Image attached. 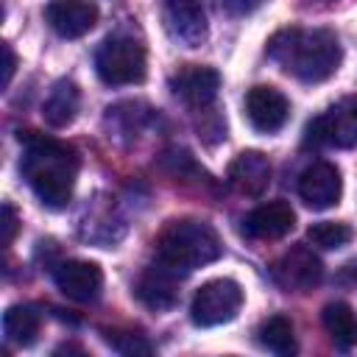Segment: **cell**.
I'll return each instance as SVG.
<instances>
[{"mask_svg": "<svg viewBox=\"0 0 357 357\" xmlns=\"http://www.w3.org/2000/svg\"><path fill=\"white\" fill-rule=\"evenodd\" d=\"M109 343H112L117 351H123V354H151V351H153V346H151L142 335H131V332L117 335V337H109Z\"/></svg>", "mask_w": 357, "mask_h": 357, "instance_id": "cell-22", "label": "cell"}, {"mask_svg": "<svg viewBox=\"0 0 357 357\" xmlns=\"http://www.w3.org/2000/svg\"><path fill=\"white\" fill-rule=\"evenodd\" d=\"M271 184V162L259 151H243L229 165V187L237 195L259 198Z\"/></svg>", "mask_w": 357, "mask_h": 357, "instance_id": "cell-14", "label": "cell"}, {"mask_svg": "<svg viewBox=\"0 0 357 357\" xmlns=\"http://www.w3.org/2000/svg\"><path fill=\"white\" fill-rule=\"evenodd\" d=\"M296 226V212L287 201H268L251 209L243 220V231L251 240H279Z\"/></svg>", "mask_w": 357, "mask_h": 357, "instance_id": "cell-15", "label": "cell"}, {"mask_svg": "<svg viewBox=\"0 0 357 357\" xmlns=\"http://www.w3.org/2000/svg\"><path fill=\"white\" fill-rule=\"evenodd\" d=\"M176 282H178V273H173V271H167L165 265L156 262V265H151L139 276V282H137V298L145 307L156 310V312L170 310L178 301V284Z\"/></svg>", "mask_w": 357, "mask_h": 357, "instance_id": "cell-16", "label": "cell"}, {"mask_svg": "<svg viewBox=\"0 0 357 357\" xmlns=\"http://www.w3.org/2000/svg\"><path fill=\"white\" fill-rule=\"evenodd\" d=\"M0 50H3V81H0V86L8 89V84H11V78H14V70H17V56H14L11 45H6V42H3Z\"/></svg>", "mask_w": 357, "mask_h": 357, "instance_id": "cell-25", "label": "cell"}, {"mask_svg": "<svg viewBox=\"0 0 357 357\" xmlns=\"http://www.w3.org/2000/svg\"><path fill=\"white\" fill-rule=\"evenodd\" d=\"M78 103H81V95H78V86L67 78L56 81L53 89L47 92L45 103H42V117L50 128H64L75 120L78 114Z\"/></svg>", "mask_w": 357, "mask_h": 357, "instance_id": "cell-17", "label": "cell"}, {"mask_svg": "<svg viewBox=\"0 0 357 357\" xmlns=\"http://www.w3.org/2000/svg\"><path fill=\"white\" fill-rule=\"evenodd\" d=\"M145 47L134 42L131 36L114 33L106 36L103 45L95 53V70L98 78L109 86H128L145 81Z\"/></svg>", "mask_w": 357, "mask_h": 357, "instance_id": "cell-4", "label": "cell"}, {"mask_svg": "<svg viewBox=\"0 0 357 357\" xmlns=\"http://www.w3.org/2000/svg\"><path fill=\"white\" fill-rule=\"evenodd\" d=\"M223 254L218 231L204 220H173L156 240V262L187 276Z\"/></svg>", "mask_w": 357, "mask_h": 357, "instance_id": "cell-3", "label": "cell"}, {"mask_svg": "<svg viewBox=\"0 0 357 357\" xmlns=\"http://www.w3.org/2000/svg\"><path fill=\"white\" fill-rule=\"evenodd\" d=\"M321 318H324V326H326V332H329V337L335 340L337 349L357 346V315L351 312V307L346 301L326 304Z\"/></svg>", "mask_w": 357, "mask_h": 357, "instance_id": "cell-18", "label": "cell"}, {"mask_svg": "<svg viewBox=\"0 0 357 357\" xmlns=\"http://www.w3.org/2000/svg\"><path fill=\"white\" fill-rule=\"evenodd\" d=\"M271 273H273V282L284 293H310L312 287L321 284L324 265L307 245H296L273 262Z\"/></svg>", "mask_w": 357, "mask_h": 357, "instance_id": "cell-7", "label": "cell"}, {"mask_svg": "<svg viewBox=\"0 0 357 357\" xmlns=\"http://www.w3.org/2000/svg\"><path fill=\"white\" fill-rule=\"evenodd\" d=\"M3 332H6V340L14 343V346H31L39 335V315L31 310V307H22V304H14L3 312Z\"/></svg>", "mask_w": 357, "mask_h": 357, "instance_id": "cell-19", "label": "cell"}, {"mask_svg": "<svg viewBox=\"0 0 357 357\" xmlns=\"http://www.w3.org/2000/svg\"><path fill=\"white\" fill-rule=\"evenodd\" d=\"M298 195L307 206L312 209H329L340 201L343 195V178H340V170L326 162V159H318L312 165H307L298 176Z\"/></svg>", "mask_w": 357, "mask_h": 357, "instance_id": "cell-8", "label": "cell"}, {"mask_svg": "<svg viewBox=\"0 0 357 357\" xmlns=\"http://www.w3.org/2000/svg\"><path fill=\"white\" fill-rule=\"evenodd\" d=\"M45 20L59 36L78 39L95 28L98 6L89 0H50L45 8Z\"/></svg>", "mask_w": 357, "mask_h": 357, "instance_id": "cell-13", "label": "cell"}, {"mask_svg": "<svg viewBox=\"0 0 357 357\" xmlns=\"http://www.w3.org/2000/svg\"><path fill=\"white\" fill-rule=\"evenodd\" d=\"M259 343L273 351V354H293L296 351V335H293V324L284 315H273L268 321L259 324L257 329Z\"/></svg>", "mask_w": 357, "mask_h": 357, "instance_id": "cell-20", "label": "cell"}, {"mask_svg": "<svg viewBox=\"0 0 357 357\" xmlns=\"http://www.w3.org/2000/svg\"><path fill=\"white\" fill-rule=\"evenodd\" d=\"M22 142V176L36 192V198L50 209H64L73 198L78 156L61 139H53L39 131H20Z\"/></svg>", "mask_w": 357, "mask_h": 357, "instance_id": "cell-1", "label": "cell"}, {"mask_svg": "<svg viewBox=\"0 0 357 357\" xmlns=\"http://www.w3.org/2000/svg\"><path fill=\"white\" fill-rule=\"evenodd\" d=\"M223 11L231 14V17H245L251 11H257L262 6V0H220Z\"/></svg>", "mask_w": 357, "mask_h": 357, "instance_id": "cell-23", "label": "cell"}, {"mask_svg": "<svg viewBox=\"0 0 357 357\" xmlns=\"http://www.w3.org/2000/svg\"><path fill=\"white\" fill-rule=\"evenodd\" d=\"M0 226H3V245L8 248L14 234H17V212H14L11 204H3V223Z\"/></svg>", "mask_w": 357, "mask_h": 357, "instance_id": "cell-24", "label": "cell"}, {"mask_svg": "<svg viewBox=\"0 0 357 357\" xmlns=\"http://www.w3.org/2000/svg\"><path fill=\"white\" fill-rule=\"evenodd\" d=\"M307 240L318 248H326V251H335V248H343L349 245L351 240V229L346 223H335V220H321V223H312L307 229Z\"/></svg>", "mask_w": 357, "mask_h": 357, "instance_id": "cell-21", "label": "cell"}, {"mask_svg": "<svg viewBox=\"0 0 357 357\" xmlns=\"http://www.w3.org/2000/svg\"><path fill=\"white\" fill-rule=\"evenodd\" d=\"M243 307V287L234 279L204 282L190 304V318L195 326H220L229 324Z\"/></svg>", "mask_w": 357, "mask_h": 357, "instance_id": "cell-6", "label": "cell"}, {"mask_svg": "<svg viewBox=\"0 0 357 357\" xmlns=\"http://www.w3.org/2000/svg\"><path fill=\"white\" fill-rule=\"evenodd\" d=\"M165 25L178 45L201 47L209 31L204 0H165Z\"/></svg>", "mask_w": 357, "mask_h": 357, "instance_id": "cell-9", "label": "cell"}, {"mask_svg": "<svg viewBox=\"0 0 357 357\" xmlns=\"http://www.w3.org/2000/svg\"><path fill=\"white\" fill-rule=\"evenodd\" d=\"M245 114H248V123L257 131L273 134V131H279L287 123L290 103H287V98L276 86L259 84V86L248 89V95H245Z\"/></svg>", "mask_w": 357, "mask_h": 357, "instance_id": "cell-11", "label": "cell"}, {"mask_svg": "<svg viewBox=\"0 0 357 357\" xmlns=\"http://www.w3.org/2000/svg\"><path fill=\"white\" fill-rule=\"evenodd\" d=\"M268 56L304 84H321L343 61V47L329 28H282L268 42Z\"/></svg>", "mask_w": 357, "mask_h": 357, "instance_id": "cell-2", "label": "cell"}, {"mask_svg": "<svg viewBox=\"0 0 357 357\" xmlns=\"http://www.w3.org/2000/svg\"><path fill=\"white\" fill-rule=\"evenodd\" d=\"M307 145L315 148H357V95L340 98L321 117L307 123Z\"/></svg>", "mask_w": 357, "mask_h": 357, "instance_id": "cell-5", "label": "cell"}, {"mask_svg": "<svg viewBox=\"0 0 357 357\" xmlns=\"http://www.w3.org/2000/svg\"><path fill=\"white\" fill-rule=\"evenodd\" d=\"M220 89V75L212 67L204 64H187L173 75V92L192 109L204 112L215 103Z\"/></svg>", "mask_w": 357, "mask_h": 357, "instance_id": "cell-12", "label": "cell"}, {"mask_svg": "<svg viewBox=\"0 0 357 357\" xmlns=\"http://www.w3.org/2000/svg\"><path fill=\"white\" fill-rule=\"evenodd\" d=\"M53 282L56 287L78 301V304H86V301H95L103 290V271L95 265V262H84V259H64L53 268Z\"/></svg>", "mask_w": 357, "mask_h": 357, "instance_id": "cell-10", "label": "cell"}]
</instances>
